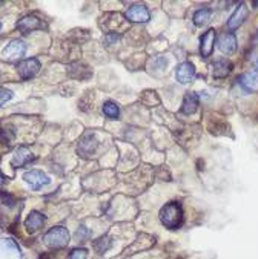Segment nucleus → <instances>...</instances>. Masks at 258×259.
I'll use <instances>...</instances> for the list:
<instances>
[{"label":"nucleus","instance_id":"obj_1","mask_svg":"<svg viewBox=\"0 0 258 259\" xmlns=\"http://www.w3.org/2000/svg\"><path fill=\"white\" fill-rule=\"evenodd\" d=\"M160 221L162 224L169 229V230H175L178 227H181L183 220H185V213H183V207L180 202L174 201V202H168L166 205L162 207L160 210Z\"/></svg>","mask_w":258,"mask_h":259},{"label":"nucleus","instance_id":"obj_2","mask_svg":"<svg viewBox=\"0 0 258 259\" xmlns=\"http://www.w3.org/2000/svg\"><path fill=\"white\" fill-rule=\"evenodd\" d=\"M69 230L63 226H56L53 229H49L48 232H45L43 235V242L48 248L53 250H60L63 247H66L69 244Z\"/></svg>","mask_w":258,"mask_h":259},{"label":"nucleus","instance_id":"obj_3","mask_svg":"<svg viewBox=\"0 0 258 259\" xmlns=\"http://www.w3.org/2000/svg\"><path fill=\"white\" fill-rule=\"evenodd\" d=\"M26 54V45L16 38V40H11L2 51V59L5 62H22L23 56Z\"/></svg>","mask_w":258,"mask_h":259},{"label":"nucleus","instance_id":"obj_4","mask_svg":"<svg viewBox=\"0 0 258 259\" xmlns=\"http://www.w3.org/2000/svg\"><path fill=\"white\" fill-rule=\"evenodd\" d=\"M97 146H98L97 135L95 134H85L77 144V153L82 158H91L97 150Z\"/></svg>","mask_w":258,"mask_h":259},{"label":"nucleus","instance_id":"obj_5","mask_svg":"<svg viewBox=\"0 0 258 259\" xmlns=\"http://www.w3.org/2000/svg\"><path fill=\"white\" fill-rule=\"evenodd\" d=\"M23 180L32 190H40V189H43L45 186H48L51 183V178L46 174H43L42 170H35V169L25 172Z\"/></svg>","mask_w":258,"mask_h":259},{"label":"nucleus","instance_id":"obj_6","mask_svg":"<svg viewBox=\"0 0 258 259\" xmlns=\"http://www.w3.org/2000/svg\"><path fill=\"white\" fill-rule=\"evenodd\" d=\"M40 71V62L37 59H25L22 62H19L17 65V72L20 75V78L23 80H29L32 77H35Z\"/></svg>","mask_w":258,"mask_h":259},{"label":"nucleus","instance_id":"obj_7","mask_svg":"<svg viewBox=\"0 0 258 259\" xmlns=\"http://www.w3.org/2000/svg\"><path fill=\"white\" fill-rule=\"evenodd\" d=\"M215 29H208L200 38V54L203 59H208L212 56V51H214V45H215Z\"/></svg>","mask_w":258,"mask_h":259},{"label":"nucleus","instance_id":"obj_8","mask_svg":"<svg viewBox=\"0 0 258 259\" xmlns=\"http://www.w3.org/2000/svg\"><path fill=\"white\" fill-rule=\"evenodd\" d=\"M35 160V155L26 147V146H20L14 150L13 158H11V164L14 167H23L26 164H29L31 161Z\"/></svg>","mask_w":258,"mask_h":259},{"label":"nucleus","instance_id":"obj_9","mask_svg":"<svg viewBox=\"0 0 258 259\" xmlns=\"http://www.w3.org/2000/svg\"><path fill=\"white\" fill-rule=\"evenodd\" d=\"M126 19L132 23H146L151 20V13L144 5H132L126 11Z\"/></svg>","mask_w":258,"mask_h":259},{"label":"nucleus","instance_id":"obj_10","mask_svg":"<svg viewBox=\"0 0 258 259\" xmlns=\"http://www.w3.org/2000/svg\"><path fill=\"white\" fill-rule=\"evenodd\" d=\"M217 45H218V49L222 51L223 54L231 56L237 51V37L232 32H225V34H222L218 37Z\"/></svg>","mask_w":258,"mask_h":259},{"label":"nucleus","instance_id":"obj_11","mask_svg":"<svg viewBox=\"0 0 258 259\" xmlns=\"http://www.w3.org/2000/svg\"><path fill=\"white\" fill-rule=\"evenodd\" d=\"M45 223H46V217L42 212L32 210V212H29V215L25 220V229L28 233H35L45 226Z\"/></svg>","mask_w":258,"mask_h":259},{"label":"nucleus","instance_id":"obj_12","mask_svg":"<svg viewBox=\"0 0 258 259\" xmlns=\"http://www.w3.org/2000/svg\"><path fill=\"white\" fill-rule=\"evenodd\" d=\"M195 77V66L194 63L191 62H183L177 66V71H175V78L177 81H180L181 84H186V83H191Z\"/></svg>","mask_w":258,"mask_h":259},{"label":"nucleus","instance_id":"obj_13","mask_svg":"<svg viewBox=\"0 0 258 259\" xmlns=\"http://www.w3.org/2000/svg\"><path fill=\"white\" fill-rule=\"evenodd\" d=\"M246 17H247V8H246V5L241 2V4L235 8V11L232 13V16L228 19V28H229L231 31L240 28V26L244 23Z\"/></svg>","mask_w":258,"mask_h":259},{"label":"nucleus","instance_id":"obj_14","mask_svg":"<svg viewBox=\"0 0 258 259\" xmlns=\"http://www.w3.org/2000/svg\"><path fill=\"white\" fill-rule=\"evenodd\" d=\"M42 28H43V22L35 16H25L17 22V29L22 31L23 34H28L35 29H42Z\"/></svg>","mask_w":258,"mask_h":259},{"label":"nucleus","instance_id":"obj_15","mask_svg":"<svg viewBox=\"0 0 258 259\" xmlns=\"http://www.w3.org/2000/svg\"><path fill=\"white\" fill-rule=\"evenodd\" d=\"M237 81L246 92H258V74L253 72L241 74Z\"/></svg>","mask_w":258,"mask_h":259},{"label":"nucleus","instance_id":"obj_16","mask_svg":"<svg viewBox=\"0 0 258 259\" xmlns=\"http://www.w3.org/2000/svg\"><path fill=\"white\" fill-rule=\"evenodd\" d=\"M197 109H198V95L195 92H188L181 103V112L186 115H191Z\"/></svg>","mask_w":258,"mask_h":259},{"label":"nucleus","instance_id":"obj_17","mask_svg":"<svg viewBox=\"0 0 258 259\" xmlns=\"http://www.w3.org/2000/svg\"><path fill=\"white\" fill-rule=\"evenodd\" d=\"M232 71V63L226 59H220L212 65V74L215 78H225L231 74Z\"/></svg>","mask_w":258,"mask_h":259},{"label":"nucleus","instance_id":"obj_18","mask_svg":"<svg viewBox=\"0 0 258 259\" xmlns=\"http://www.w3.org/2000/svg\"><path fill=\"white\" fill-rule=\"evenodd\" d=\"M101 112L109 120H119V117H120V108H119L117 103L113 101V100H108V101L103 103Z\"/></svg>","mask_w":258,"mask_h":259},{"label":"nucleus","instance_id":"obj_19","mask_svg":"<svg viewBox=\"0 0 258 259\" xmlns=\"http://www.w3.org/2000/svg\"><path fill=\"white\" fill-rule=\"evenodd\" d=\"M211 17H212V11L209 8H201V10H197L194 13V25L195 26H204L211 22Z\"/></svg>","mask_w":258,"mask_h":259},{"label":"nucleus","instance_id":"obj_20","mask_svg":"<svg viewBox=\"0 0 258 259\" xmlns=\"http://www.w3.org/2000/svg\"><path fill=\"white\" fill-rule=\"evenodd\" d=\"M111 245H113V242H111V239H109L108 236H101L100 239H97V241L94 242V248H95V251L100 253V254H103L105 251H108V250L111 248Z\"/></svg>","mask_w":258,"mask_h":259},{"label":"nucleus","instance_id":"obj_21","mask_svg":"<svg viewBox=\"0 0 258 259\" xmlns=\"http://www.w3.org/2000/svg\"><path fill=\"white\" fill-rule=\"evenodd\" d=\"M13 97H14L13 91H10L7 88H0V108H2L4 105H7Z\"/></svg>","mask_w":258,"mask_h":259},{"label":"nucleus","instance_id":"obj_22","mask_svg":"<svg viewBox=\"0 0 258 259\" xmlns=\"http://www.w3.org/2000/svg\"><path fill=\"white\" fill-rule=\"evenodd\" d=\"M166 65H168V62L163 59V57H154L151 62H149V68H151V71L156 68V69H165L166 68Z\"/></svg>","mask_w":258,"mask_h":259},{"label":"nucleus","instance_id":"obj_23","mask_svg":"<svg viewBox=\"0 0 258 259\" xmlns=\"http://www.w3.org/2000/svg\"><path fill=\"white\" fill-rule=\"evenodd\" d=\"M68 259H88V251L85 248H74L71 250Z\"/></svg>","mask_w":258,"mask_h":259},{"label":"nucleus","instance_id":"obj_24","mask_svg":"<svg viewBox=\"0 0 258 259\" xmlns=\"http://www.w3.org/2000/svg\"><path fill=\"white\" fill-rule=\"evenodd\" d=\"M0 140H2L5 144L11 143L14 140V132L13 131H7V129H0Z\"/></svg>","mask_w":258,"mask_h":259},{"label":"nucleus","instance_id":"obj_25","mask_svg":"<svg viewBox=\"0 0 258 259\" xmlns=\"http://www.w3.org/2000/svg\"><path fill=\"white\" fill-rule=\"evenodd\" d=\"M86 235H88L86 229H85V227H79V230H77V238H79V239H83Z\"/></svg>","mask_w":258,"mask_h":259},{"label":"nucleus","instance_id":"obj_26","mask_svg":"<svg viewBox=\"0 0 258 259\" xmlns=\"http://www.w3.org/2000/svg\"><path fill=\"white\" fill-rule=\"evenodd\" d=\"M4 180H5V178H4V175H2V174H0V184H2V183H4Z\"/></svg>","mask_w":258,"mask_h":259},{"label":"nucleus","instance_id":"obj_27","mask_svg":"<svg viewBox=\"0 0 258 259\" xmlns=\"http://www.w3.org/2000/svg\"><path fill=\"white\" fill-rule=\"evenodd\" d=\"M0 28H2V23H0Z\"/></svg>","mask_w":258,"mask_h":259}]
</instances>
